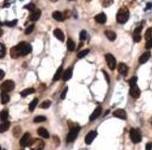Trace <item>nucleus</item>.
I'll use <instances>...</instances> for the list:
<instances>
[{
	"instance_id": "nucleus-1",
	"label": "nucleus",
	"mask_w": 152,
	"mask_h": 150,
	"mask_svg": "<svg viewBox=\"0 0 152 150\" xmlns=\"http://www.w3.org/2000/svg\"><path fill=\"white\" fill-rule=\"evenodd\" d=\"M130 12L129 9L126 7H122L117 13V22L120 24H124L129 20Z\"/></svg>"
},
{
	"instance_id": "nucleus-2",
	"label": "nucleus",
	"mask_w": 152,
	"mask_h": 150,
	"mask_svg": "<svg viewBox=\"0 0 152 150\" xmlns=\"http://www.w3.org/2000/svg\"><path fill=\"white\" fill-rule=\"evenodd\" d=\"M17 48H18V50H19V51H20L21 56H25V55L29 54L32 51L31 45L29 43H26V42L19 43L17 45Z\"/></svg>"
},
{
	"instance_id": "nucleus-3",
	"label": "nucleus",
	"mask_w": 152,
	"mask_h": 150,
	"mask_svg": "<svg viewBox=\"0 0 152 150\" xmlns=\"http://www.w3.org/2000/svg\"><path fill=\"white\" fill-rule=\"evenodd\" d=\"M130 138L132 141V143L135 144H138L142 140V136H141V133L139 130L132 128L130 130Z\"/></svg>"
},
{
	"instance_id": "nucleus-4",
	"label": "nucleus",
	"mask_w": 152,
	"mask_h": 150,
	"mask_svg": "<svg viewBox=\"0 0 152 150\" xmlns=\"http://www.w3.org/2000/svg\"><path fill=\"white\" fill-rule=\"evenodd\" d=\"M14 88H15V84L12 80H6L0 86V89L2 91V92H9L13 91Z\"/></svg>"
},
{
	"instance_id": "nucleus-5",
	"label": "nucleus",
	"mask_w": 152,
	"mask_h": 150,
	"mask_svg": "<svg viewBox=\"0 0 152 150\" xmlns=\"http://www.w3.org/2000/svg\"><path fill=\"white\" fill-rule=\"evenodd\" d=\"M44 147H45V143H44L41 139L32 140L30 145H29V147H30L31 150H42Z\"/></svg>"
},
{
	"instance_id": "nucleus-6",
	"label": "nucleus",
	"mask_w": 152,
	"mask_h": 150,
	"mask_svg": "<svg viewBox=\"0 0 152 150\" xmlns=\"http://www.w3.org/2000/svg\"><path fill=\"white\" fill-rule=\"evenodd\" d=\"M79 130H80V128L79 126H77V127H75V128H72L71 130H70L69 133L67 134L66 142H67V143H72V142L77 138V134H79Z\"/></svg>"
},
{
	"instance_id": "nucleus-7",
	"label": "nucleus",
	"mask_w": 152,
	"mask_h": 150,
	"mask_svg": "<svg viewBox=\"0 0 152 150\" xmlns=\"http://www.w3.org/2000/svg\"><path fill=\"white\" fill-rule=\"evenodd\" d=\"M32 142V137H31V134L29 133H24L23 137H22V139L20 141V145L21 147H29Z\"/></svg>"
},
{
	"instance_id": "nucleus-8",
	"label": "nucleus",
	"mask_w": 152,
	"mask_h": 150,
	"mask_svg": "<svg viewBox=\"0 0 152 150\" xmlns=\"http://www.w3.org/2000/svg\"><path fill=\"white\" fill-rule=\"evenodd\" d=\"M106 61L107 65H108V67H109L111 70H114L115 68H116L117 62H116V59H115V57H114L112 54L107 53L106 55Z\"/></svg>"
},
{
	"instance_id": "nucleus-9",
	"label": "nucleus",
	"mask_w": 152,
	"mask_h": 150,
	"mask_svg": "<svg viewBox=\"0 0 152 150\" xmlns=\"http://www.w3.org/2000/svg\"><path fill=\"white\" fill-rule=\"evenodd\" d=\"M130 94L132 97V98L137 99L139 98V96L141 94V91H140V89L137 87V85H132V86H130Z\"/></svg>"
},
{
	"instance_id": "nucleus-10",
	"label": "nucleus",
	"mask_w": 152,
	"mask_h": 150,
	"mask_svg": "<svg viewBox=\"0 0 152 150\" xmlns=\"http://www.w3.org/2000/svg\"><path fill=\"white\" fill-rule=\"evenodd\" d=\"M97 136V133L94 132V130H91V132L89 133L86 137H85V143L87 145H91L92 143V141L95 139V137Z\"/></svg>"
},
{
	"instance_id": "nucleus-11",
	"label": "nucleus",
	"mask_w": 152,
	"mask_h": 150,
	"mask_svg": "<svg viewBox=\"0 0 152 150\" xmlns=\"http://www.w3.org/2000/svg\"><path fill=\"white\" fill-rule=\"evenodd\" d=\"M40 16H41V10L38 9H36L35 10H33L31 12L30 16H29V19H30V21L32 22H36L40 18Z\"/></svg>"
},
{
	"instance_id": "nucleus-12",
	"label": "nucleus",
	"mask_w": 152,
	"mask_h": 150,
	"mask_svg": "<svg viewBox=\"0 0 152 150\" xmlns=\"http://www.w3.org/2000/svg\"><path fill=\"white\" fill-rule=\"evenodd\" d=\"M101 113H102V108L100 106H98L97 107H96V109L92 112V114L91 115L90 117V121H93L95 120L96 118H98L100 116H101Z\"/></svg>"
},
{
	"instance_id": "nucleus-13",
	"label": "nucleus",
	"mask_w": 152,
	"mask_h": 150,
	"mask_svg": "<svg viewBox=\"0 0 152 150\" xmlns=\"http://www.w3.org/2000/svg\"><path fill=\"white\" fill-rule=\"evenodd\" d=\"M141 31H142V26H138L133 31V40H135V42H139L141 40Z\"/></svg>"
},
{
	"instance_id": "nucleus-14",
	"label": "nucleus",
	"mask_w": 152,
	"mask_h": 150,
	"mask_svg": "<svg viewBox=\"0 0 152 150\" xmlns=\"http://www.w3.org/2000/svg\"><path fill=\"white\" fill-rule=\"evenodd\" d=\"M114 117L118 118L120 119H126L127 118V115H126V112L123 109H117L116 111H114Z\"/></svg>"
},
{
	"instance_id": "nucleus-15",
	"label": "nucleus",
	"mask_w": 152,
	"mask_h": 150,
	"mask_svg": "<svg viewBox=\"0 0 152 150\" xmlns=\"http://www.w3.org/2000/svg\"><path fill=\"white\" fill-rule=\"evenodd\" d=\"M72 75H73V69L71 67H69L67 70H65L64 73H63V76H62V78L64 81H67L69 80L70 78L72 77Z\"/></svg>"
},
{
	"instance_id": "nucleus-16",
	"label": "nucleus",
	"mask_w": 152,
	"mask_h": 150,
	"mask_svg": "<svg viewBox=\"0 0 152 150\" xmlns=\"http://www.w3.org/2000/svg\"><path fill=\"white\" fill-rule=\"evenodd\" d=\"M118 71L120 75H122V76H125V75L128 73V66L126 65L125 63H120V65H118Z\"/></svg>"
},
{
	"instance_id": "nucleus-17",
	"label": "nucleus",
	"mask_w": 152,
	"mask_h": 150,
	"mask_svg": "<svg viewBox=\"0 0 152 150\" xmlns=\"http://www.w3.org/2000/svg\"><path fill=\"white\" fill-rule=\"evenodd\" d=\"M94 19H95V21L97 22L98 24H106V14L103 13V12L96 15Z\"/></svg>"
},
{
	"instance_id": "nucleus-18",
	"label": "nucleus",
	"mask_w": 152,
	"mask_h": 150,
	"mask_svg": "<svg viewBox=\"0 0 152 150\" xmlns=\"http://www.w3.org/2000/svg\"><path fill=\"white\" fill-rule=\"evenodd\" d=\"M53 35L56 37L57 39H59L60 41H65V35L61 29H55L53 31Z\"/></svg>"
},
{
	"instance_id": "nucleus-19",
	"label": "nucleus",
	"mask_w": 152,
	"mask_h": 150,
	"mask_svg": "<svg viewBox=\"0 0 152 150\" xmlns=\"http://www.w3.org/2000/svg\"><path fill=\"white\" fill-rule=\"evenodd\" d=\"M20 56H21V53H20L19 50H18L17 46L10 48V57L13 59H18Z\"/></svg>"
},
{
	"instance_id": "nucleus-20",
	"label": "nucleus",
	"mask_w": 152,
	"mask_h": 150,
	"mask_svg": "<svg viewBox=\"0 0 152 150\" xmlns=\"http://www.w3.org/2000/svg\"><path fill=\"white\" fill-rule=\"evenodd\" d=\"M105 35L107 37V39L110 41H114L115 39L117 38V35L114 31H111V30H106Z\"/></svg>"
},
{
	"instance_id": "nucleus-21",
	"label": "nucleus",
	"mask_w": 152,
	"mask_h": 150,
	"mask_svg": "<svg viewBox=\"0 0 152 150\" xmlns=\"http://www.w3.org/2000/svg\"><path fill=\"white\" fill-rule=\"evenodd\" d=\"M150 52L149 51H147V52H145V53H143L142 55L140 56V58H139V63H147L148 60H149L150 58Z\"/></svg>"
},
{
	"instance_id": "nucleus-22",
	"label": "nucleus",
	"mask_w": 152,
	"mask_h": 150,
	"mask_svg": "<svg viewBox=\"0 0 152 150\" xmlns=\"http://www.w3.org/2000/svg\"><path fill=\"white\" fill-rule=\"evenodd\" d=\"M52 17H53L54 20H56L58 22H63L65 20L64 14H63L62 12H60V11H54V12L52 13Z\"/></svg>"
},
{
	"instance_id": "nucleus-23",
	"label": "nucleus",
	"mask_w": 152,
	"mask_h": 150,
	"mask_svg": "<svg viewBox=\"0 0 152 150\" xmlns=\"http://www.w3.org/2000/svg\"><path fill=\"white\" fill-rule=\"evenodd\" d=\"M38 135H40V136L43 137V138H46V139H48V138L50 137L49 132H48V130L45 128H43V127H41V128H39L38 130Z\"/></svg>"
},
{
	"instance_id": "nucleus-24",
	"label": "nucleus",
	"mask_w": 152,
	"mask_h": 150,
	"mask_svg": "<svg viewBox=\"0 0 152 150\" xmlns=\"http://www.w3.org/2000/svg\"><path fill=\"white\" fill-rule=\"evenodd\" d=\"M10 127V122L9 121H4L2 124H0V133H3L7 132Z\"/></svg>"
},
{
	"instance_id": "nucleus-25",
	"label": "nucleus",
	"mask_w": 152,
	"mask_h": 150,
	"mask_svg": "<svg viewBox=\"0 0 152 150\" xmlns=\"http://www.w3.org/2000/svg\"><path fill=\"white\" fill-rule=\"evenodd\" d=\"M63 76V66H60L58 68V70L56 71V73H55L54 77H53V81H57L59 80Z\"/></svg>"
},
{
	"instance_id": "nucleus-26",
	"label": "nucleus",
	"mask_w": 152,
	"mask_h": 150,
	"mask_svg": "<svg viewBox=\"0 0 152 150\" xmlns=\"http://www.w3.org/2000/svg\"><path fill=\"white\" fill-rule=\"evenodd\" d=\"M1 103L3 104H8L9 101V95L8 94V92H1Z\"/></svg>"
},
{
	"instance_id": "nucleus-27",
	"label": "nucleus",
	"mask_w": 152,
	"mask_h": 150,
	"mask_svg": "<svg viewBox=\"0 0 152 150\" xmlns=\"http://www.w3.org/2000/svg\"><path fill=\"white\" fill-rule=\"evenodd\" d=\"M34 92H35V89L29 88V89H24V91L21 92V95L23 96V97H25V96H28V95L32 94V93H34Z\"/></svg>"
},
{
	"instance_id": "nucleus-28",
	"label": "nucleus",
	"mask_w": 152,
	"mask_h": 150,
	"mask_svg": "<svg viewBox=\"0 0 152 150\" xmlns=\"http://www.w3.org/2000/svg\"><path fill=\"white\" fill-rule=\"evenodd\" d=\"M38 98H35L30 104H29V110H30L31 112L34 111L35 108L36 107V106H38Z\"/></svg>"
},
{
	"instance_id": "nucleus-29",
	"label": "nucleus",
	"mask_w": 152,
	"mask_h": 150,
	"mask_svg": "<svg viewBox=\"0 0 152 150\" xmlns=\"http://www.w3.org/2000/svg\"><path fill=\"white\" fill-rule=\"evenodd\" d=\"M66 46H67V48L69 51H73L75 50V43H74V41L71 38H68L67 39V43H66Z\"/></svg>"
},
{
	"instance_id": "nucleus-30",
	"label": "nucleus",
	"mask_w": 152,
	"mask_h": 150,
	"mask_svg": "<svg viewBox=\"0 0 152 150\" xmlns=\"http://www.w3.org/2000/svg\"><path fill=\"white\" fill-rule=\"evenodd\" d=\"M8 117H9V113H8V111H7V110H3L1 113H0V118H1V120L3 122L7 121Z\"/></svg>"
},
{
	"instance_id": "nucleus-31",
	"label": "nucleus",
	"mask_w": 152,
	"mask_h": 150,
	"mask_svg": "<svg viewBox=\"0 0 152 150\" xmlns=\"http://www.w3.org/2000/svg\"><path fill=\"white\" fill-rule=\"evenodd\" d=\"M100 1H101V4H102L103 7H109V6L112 5L113 2H114V0H100Z\"/></svg>"
},
{
	"instance_id": "nucleus-32",
	"label": "nucleus",
	"mask_w": 152,
	"mask_h": 150,
	"mask_svg": "<svg viewBox=\"0 0 152 150\" xmlns=\"http://www.w3.org/2000/svg\"><path fill=\"white\" fill-rule=\"evenodd\" d=\"M50 104H51V102L50 100H46V101H44L43 103H41V104H40V107L43 108V109H47V108H49L50 106Z\"/></svg>"
},
{
	"instance_id": "nucleus-33",
	"label": "nucleus",
	"mask_w": 152,
	"mask_h": 150,
	"mask_svg": "<svg viewBox=\"0 0 152 150\" xmlns=\"http://www.w3.org/2000/svg\"><path fill=\"white\" fill-rule=\"evenodd\" d=\"M89 52H90V50H81V51H79V53H77V58H79V59H81V58H83V57H85Z\"/></svg>"
},
{
	"instance_id": "nucleus-34",
	"label": "nucleus",
	"mask_w": 152,
	"mask_h": 150,
	"mask_svg": "<svg viewBox=\"0 0 152 150\" xmlns=\"http://www.w3.org/2000/svg\"><path fill=\"white\" fill-rule=\"evenodd\" d=\"M6 55V47L2 43H0V58L5 57Z\"/></svg>"
},
{
	"instance_id": "nucleus-35",
	"label": "nucleus",
	"mask_w": 152,
	"mask_h": 150,
	"mask_svg": "<svg viewBox=\"0 0 152 150\" xmlns=\"http://www.w3.org/2000/svg\"><path fill=\"white\" fill-rule=\"evenodd\" d=\"M47 118L45 117H43V116H38V117H36L34 118V122L36 123H38V122H44L46 121Z\"/></svg>"
},
{
	"instance_id": "nucleus-36",
	"label": "nucleus",
	"mask_w": 152,
	"mask_h": 150,
	"mask_svg": "<svg viewBox=\"0 0 152 150\" xmlns=\"http://www.w3.org/2000/svg\"><path fill=\"white\" fill-rule=\"evenodd\" d=\"M145 37H146V39H147V40L152 38V27L148 28V29L147 30L146 34H145Z\"/></svg>"
},
{
	"instance_id": "nucleus-37",
	"label": "nucleus",
	"mask_w": 152,
	"mask_h": 150,
	"mask_svg": "<svg viewBox=\"0 0 152 150\" xmlns=\"http://www.w3.org/2000/svg\"><path fill=\"white\" fill-rule=\"evenodd\" d=\"M21 133H22V129H21V127H19V126H17V127H15L14 128V130H13V135L15 136V137H18L21 134Z\"/></svg>"
},
{
	"instance_id": "nucleus-38",
	"label": "nucleus",
	"mask_w": 152,
	"mask_h": 150,
	"mask_svg": "<svg viewBox=\"0 0 152 150\" xmlns=\"http://www.w3.org/2000/svg\"><path fill=\"white\" fill-rule=\"evenodd\" d=\"M24 9H26L30 10V11H33V10L36 9V5H35V4H33V3L27 4L26 6H24Z\"/></svg>"
},
{
	"instance_id": "nucleus-39",
	"label": "nucleus",
	"mask_w": 152,
	"mask_h": 150,
	"mask_svg": "<svg viewBox=\"0 0 152 150\" xmlns=\"http://www.w3.org/2000/svg\"><path fill=\"white\" fill-rule=\"evenodd\" d=\"M79 37H80V40H81V41L86 40L87 37H88L87 32H86V31H81V32H80V35H79Z\"/></svg>"
},
{
	"instance_id": "nucleus-40",
	"label": "nucleus",
	"mask_w": 152,
	"mask_h": 150,
	"mask_svg": "<svg viewBox=\"0 0 152 150\" xmlns=\"http://www.w3.org/2000/svg\"><path fill=\"white\" fill-rule=\"evenodd\" d=\"M34 27H35L34 24H31L30 26H28V27L26 28V30H25V35H29V34H31L33 32V30H34Z\"/></svg>"
},
{
	"instance_id": "nucleus-41",
	"label": "nucleus",
	"mask_w": 152,
	"mask_h": 150,
	"mask_svg": "<svg viewBox=\"0 0 152 150\" xmlns=\"http://www.w3.org/2000/svg\"><path fill=\"white\" fill-rule=\"evenodd\" d=\"M136 81H137V77H132L131 79L129 80V84H130V86L135 85V84H136Z\"/></svg>"
},
{
	"instance_id": "nucleus-42",
	"label": "nucleus",
	"mask_w": 152,
	"mask_h": 150,
	"mask_svg": "<svg viewBox=\"0 0 152 150\" xmlns=\"http://www.w3.org/2000/svg\"><path fill=\"white\" fill-rule=\"evenodd\" d=\"M16 24H17V20H13L12 22H5V24L8 25V26H14V25H16Z\"/></svg>"
},
{
	"instance_id": "nucleus-43",
	"label": "nucleus",
	"mask_w": 152,
	"mask_h": 150,
	"mask_svg": "<svg viewBox=\"0 0 152 150\" xmlns=\"http://www.w3.org/2000/svg\"><path fill=\"white\" fill-rule=\"evenodd\" d=\"M146 48H152V38L147 40V43H146Z\"/></svg>"
},
{
	"instance_id": "nucleus-44",
	"label": "nucleus",
	"mask_w": 152,
	"mask_h": 150,
	"mask_svg": "<svg viewBox=\"0 0 152 150\" xmlns=\"http://www.w3.org/2000/svg\"><path fill=\"white\" fill-rule=\"evenodd\" d=\"M67 88H65L64 91H63V92H62V94H61V99L62 100H64L65 98V96H66V93H67Z\"/></svg>"
},
{
	"instance_id": "nucleus-45",
	"label": "nucleus",
	"mask_w": 152,
	"mask_h": 150,
	"mask_svg": "<svg viewBox=\"0 0 152 150\" xmlns=\"http://www.w3.org/2000/svg\"><path fill=\"white\" fill-rule=\"evenodd\" d=\"M146 150H152V143H147L146 145Z\"/></svg>"
},
{
	"instance_id": "nucleus-46",
	"label": "nucleus",
	"mask_w": 152,
	"mask_h": 150,
	"mask_svg": "<svg viewBox=\"0 0 152 150\" xmlns=\"http://www.w3.org/2000/svg\"><path fill=\"white\" fill-rule=\"evenodd\" d=\"M4 77H5V72L0 69V80H2L3 78H4Z\"/></svg>"
},
{
	"instance_id": "nucleus-47",
	"label": "nucleus",
	"mask_w": 152,
	"mask_h": 150,
	"mask_svg": "<svg viewBox=\"0 0 152 150\" xmlns=\"http://www.w3.org/2000/svg\"><path fill=\"white\" fill-rule=\"evenodd\" d=\"M151 7H152V4L151 3H148L147 5V7H146V9H149Z\"/></svg>"
},
{
	"instance_id": "nucleus-48",
	"label": "nucleus",
	"mask_w": 152,
	"mask_h": 150,
	"mask_svg": "<svg viewBox=\"0 0 152 150\" xmlns=\"http://www.w3.org/2000/svg\"><path fill=\"white\" fill-rule=\"evenodd\" d=\"M2 35H3V30L0 28V36H1Z\"/></svg>"
},
{
	"instance_id": "nucleus-49",
	"label": "nucleus",
	"mask_w": 152,
	"mask_h": 150,
	"mask_svg": "<svg viewBox=\"0 0 152 150\" xmlns=\"http://www.w3.org/2000/svg\"><path fill=\"white\" fill-rule=\"evenodd\" d=\"M85 1H86V2H91V0H85Z\"/></svg>"
},
{
	"instance_id": "nucleus-50",
	"label": "nucleus",
	"mask_w": 152,
	"mask_h": 150,
	"mask_svg": "<svg viewBox=\"0 0 152 150\" xmlns=\"http://www.w3.org/2000/svg\"><path fill=\"white\" fill-rule=\"evenodd\" d=\"M51 1H52V2H56L57 0H51Z\"/></svg>"
},
{
	"instance_id": "nucleus-51",
	"label": "nucleus",
	"mask_w": 152,
	"mask_h": 150,
	"mask_svg": "<svg viewBox=\"0 0 152 150\" xmlns=\"http://www.w3.org/2000/svg\"><path fill=\"white\" fill-rule=\"evenodd\" d=\"M70 1H73V0H70Z\"/></svg>"
},
{
	"instance_id": "nucleus-52",
	"label": "nucleus",
	"mask_w": 152,
	"mask_h": 150,
	"mask_svg": "<svg viewBox=\"0 0 152 150\" xmlns=\"http://www.w3.org/2000/svg\"><path fill=\"white\" fill-rule=\"evenodd\" d=\"M151 123H152V119H151Z\"/></svg>"
},
{
	"instance_id": "nucleus-53",
	"label": "nucleus",
	"mask_w": 152,
	"mask_h": 150,
	"mask_svg": "<svg viewBox=\"0 0 152 150\" xmlns=\"http://www.w3.org/2000/svg\"><path fill=\"white\" fill-rule=\"evenodd\" d=\"M0 150H1V147H0Z\"/></svg>"
},
{
	"instance_id": "nucleus-54",
	"label": "nucleus",
	"mask_w": 152,
	"mask_h": 150,
	"mask_svg": "<svg viewBox=\"0 0 152 150\" xmlns=\"http://www.w3.org/2000/svg\"><path fill=\"white\" fill-rule=\"evenodd\" d=\"M22 150H23V149H22Z\"/></svg>"
}]
</instances>
